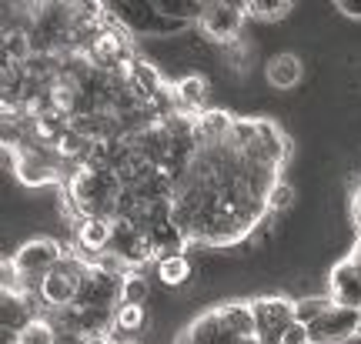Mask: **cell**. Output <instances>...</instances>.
Here are the masks:
<instances>
[{"instance_id": "2", "label": "cell", "mask_w": 361, "mask_h": 344, "mask_svg": "<svg viewBox=\"0 0 361 344\" xmlns=\"http://www.w3.org/2000/svg\"><path fill=\"white\" fill-rule=\"evenodd\" d=\"M64 247H61V241L57 238H30V241H24L17 251H13L7 261L13 264V271L20 274V281H24L30 291H37L40 281L47 278L61 261H64Z\"/></svg>"}, {"instance_id": "4", "label": "cell", "mask_w": 361, "mask_h": 344, "mask_svg": "<svg viewBox=\"0 0 361 344\" xmlns=\"http://www.w3.org/2000/svg\"><path fill=\"white\" fill-rule=\"evenodd\" d=\"M241 24H245V7L241 4H228V0L204 4L201 17H197L201 37H207L211 44H224V47H234L241 40Z\"/></svg>"}, {"instance_id": "13", "label": "cell", "mask_w": 361, "mask_h": 344, "mask_svg": "<svg viewBox=\"0 0 361 344\" xmlns=\"http://www.w3.org/2000/svg\"><path fill=\"white\" fill-rule=\"evenodd\" d=\"M157 281L164 288H188L194 281V264L188 254H168L157 261Z\"/></svg>"}, {"instance_id": "5", "label": "cell", "mask_w": 361, "mask_h": 344, "mask_svg": "<svg viewBox=\"0 0 361 344\" xmlns=\"http://www.w3.org/2000/svg\"><path fill=\"white\" fill-rule=\"evenodd\" d=\"M251 314H255V331H258L261 344H271L295 324V297H281V294L255 297Z\"/></svg>"}, {"instance_id": "15", "label": "cell", "mask_w": 361, "mask_h": 344, "mask_svg": "<svg viewBox=\"0 0 361 344\" xmlns=\"http://www.w3.org/2000/svg\"><path fill=\"white\" fill-rule=\"evenodd\" d=\"M144 324H147V307L144 305H117L114 307V331L121 334H137L144 331Z\"/></svg>"}, {"instance_id": "17", "label": "cell", "mask_w": 361, "mask_h": 344, "mask_svg": "<svg viewBox=\"0 0 361 344\" xmlns=\"http://www.w3.org/2000/svg\"><path fill=\"white\" fill-rule=\"evenodd\" d=\"M17 344H57V328L44 314H37L24 331L17 334Z\"/></svg>"}, {"instance_id": "11", "label": "cell", "mask_w": 361, "mask_h": 344, "mask_svg": "<svg viewBox=\"0 0 361 344\" xmlns=\"http://www.w3.org/2000/svg\"><path fill=\"white\" fill-rule=\"evenodd\" d=\"M78 238V247L84 254L101 257L107 247H111V238H114V221L111 217H84L74 231Z\"/></svg>"}, {"instance_id": "10", "label": "cell", "mask_w": 361, "mask_h": 344, "mask_svg": "<svg viewBox=\"0 0 361 344\" xmlns=\"http://www.w3.org/2000/svg\"><path fill=\"white\" fill-rule=\"evenodd\" d=\"M207 94H211V80L204 74H188L171 87V104H174V111L194 114V111H204Z\"/></svg>"}, {"instance_id": "3", "label": "cell", "mask_w": 361, "mask_h": 344, "mask_svg": "<svg viewBox=\"0 0 361 344\" xmlns=\"http://www.w3.org/2000/svg\"><path fill=\"white\" fill-rule=\"evenodd\" d=\"M84 278H87V264H84L78 254H71V257H64L47 278L40 281L37 297L51 307V311H57V307H74L78 305V294H80Z\"/></svg>"}, {"instance_id": "19", "label": "cell", "mask_w": 361, "mask_h": 344, "mask_svg": "<svg viewBox=\"0 0 361 344\" xmlns=\"http://www.w3.org/2000/svg\"><path fill=\"white\" fill-rule=\"evenodd\" d=\"M291 204H295V188H291L288 180H278L268 191V214H281V211H288Z\"/></svg>"}, {"instance_id": "9", "label": "cell", "mask_w": 361, "mask_h": 344, "mask_svg": "<svg viewBox=\"0 0 361 344\" xmlns=\"http://www.w3.org/2000/svg\"><path fill=\"white\" fill-rule=\"evenodd\" d=\"M301 77H305V64H301V57L295 51L274 54L264 64V80L274 90H295L301 84Z\"/></svg>"}, {"instance_id": "1", "label": "cell", "mask_w": 361, "mask_h": 344, "mask_svg": "<svg viewBox=\"0 0 361 344\" xmlns=\"http://www.w3.org/2000/svg\"><path fill=\"white\" fill-rule=\"evenodd\" d=\"M255 331L251 301H228V305L194 318L174 344H241Z\"/></svg>"}, {"instance_id": "6", "label": "cell", "mask_w": 361, "mask_h": 344, "mask_svg": "<svg viewBox=\"0 0 361 344\" xmlns=\"http://www.w3.org/2000/svg\"><path fill=\"white\" fill-rule=\"evenodd\" d=\"M358 328H361V311L335 305L331 311H324L314 324H308V338L311 344H348L351 338H358Z\"/></svg>"}, {"instance_id": "16", "label": "cell", "mask_w": 361, "mask_h": 344, "mask_svg": "<svg viewBox=\"0 0 361 344\" xmlns=\"http://www.w3.org/2000/svg\"><path fill=\"white\" fill-rule=\"evenodd\" d=\"M241 7H245V17H255V20H281V17L291 13L295 4H284V0H247Z\"/></svg>"}, {"instance_id": "14", "label": "cell", "mask_w": 361, "mask_h": 344, "mask_svg": "<svg viewBox=\"0 0 361 344\" xmlns=\"http://www.w3.org/2000/svg\"><path fill=\"white\" fill-rule=\"evenodd\" d=\"M331 307H335L331 294H305V297H295V321L308 328V324H314Z\"/></svg>"}, {"instance_id": "7", "label": "cell", "mask_w": 361, "mask_h": 344, "mask_svg": "<svg viewBox=\"0 0 361 344\" xmlns=\"http://www.w3.org/2000/svg\"><path fill=\"white\" fill-rule=\"evenodd\" d=\"M328 294L338 307L361 311V257L348 254L345 261H338L328 278Z\"/></svg>"}, {"instance_id": "18", "label": "cell", "mask_w": 361, "mask_h": 344, "mask_svg": "<svg viewBox=\"0 0 361 344\" xmlns=\"http://www.w3.org/2000/svg\"><path fill=\"white\" fill-rule=\"evenodd\" d=\"M151 297V284L144 274H124L121 281V301L117 305H144Z\"/></svg>"}, {"instance_id": "12", "label": "cell", "mask_w": 361, "mask_h": 344, "mask_svg": "<svg viewBox=\"0 0 361 344\" xmlns=\"http://www.w3.org/2000/svg\"><path fill=\"white\" fill-rule=\"evenodd\" d=\"M0 328L4 331H24L30 321L37 318L34 311H30V297H24V294H7L4 291V301H0Z\"/></svg>"}, {"instance_id": "22", "label": "cell", "mask_w": 361, "mask_h": 344, "mask_svg": "<svg viewBox=\"0 0 361 344\" xmlns=\"http://www.w3.org/2000/svg\"><path fill=\"white\" fill-rule=\"evenodd\" d=\"M358 334H361V328H358Z\"/></svg>"}, {"instance_id": "8", "label": "cell", "mask_w": 361, "mask_h": 344, "mask_svg": "<svg viewBox=\"0 0 361 344\" xmlns=\"http://www.w3.org/2000/svg\"><path fill=\"white\" fill-rule=\"evenodd\" d=\"M61 161H57V154L51 157H44L40 147H24V161L17 167V184H24L27 191H34V188H44V184H57V180H64L61 174Z\"/></svg>"}, {"instance_id": "21", "label": "cell", "mask_w": 361, "mask_h": 344, "mask_svg": "<svg viewBox=\"0 0 361 344\" xmlns=\"http://www.w3.org/2000/svg\"><path fill=\"white\" fill-rule=\"evenodd\" d=\"M351 221H355L358 231H361V188L355 191V197H351Z\"/></svg>"}, {"instance_id": "20", "label": "cell", "mask_w": 361, "mask_h": 344, "mask_svg": "<svg viewBox=\"0 0 361 344\" xmlns=\"http://www.w3.org/2000/svg\"><path fill=\"white\" fill-rule=\"evenodd\" d=\"M335 11L341 17H351V20H361V0H338Z\"/></svg>"}]
</instances>
